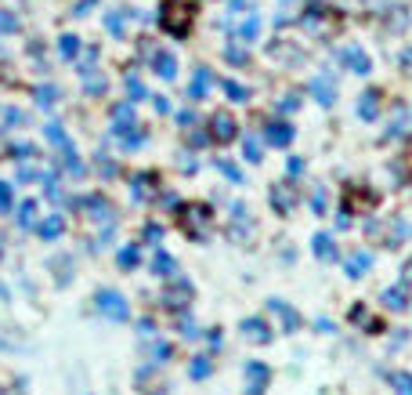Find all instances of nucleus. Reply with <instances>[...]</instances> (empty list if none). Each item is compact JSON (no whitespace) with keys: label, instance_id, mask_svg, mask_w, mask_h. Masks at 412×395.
Instances as JSON below:
<instances>
[{"label":"nucleus","instance_id":"obj_1","mask_svg":"<svg viewBox=\"0 0 412 395\" xmlns=\"http://www.w3.org/2000/svg\"><path fill=\"white\" fill-rule=\"evenodd\" d=\"M160 25L170 37H184L188 25H192V8L181 4V0H170V4H163V11H160Z\"/></svg>","mask_w":412,"mask_h":395},{"label":"nucleus","instance_id":"obj_2","mask_svg":"<svg viewBox=\"0 0 412 395\" xmlns=\"http://www.w3.org/2000/svg\"><path fill=\"white\" fill-rule=\"evenodd\" d=\"M94 305H98V312L112 323H131V305H126V297L119 290H98Z\"/></svg>","mask_w":412,"mask_h":395},{"label":"nucleus","instance_id":"obj_3","mask_svg":"<svg viewBox=\"0 0 412 395\" xmlns=\"http://www.w3.org/2000/svg\"><path fill=\"white\" fill-rule=\"evenodd\" d=\"M210 222H213V214H210V207H203V203L181 210V225H184V232L192 236V239H199V243L210 236Z\"/></svg>","mask_w":412,"mask_h":395},{"label":"nucleus","instance_id":"obj_4","mask_svg":"<svg viewBox=\"0 0 412 395\" xmlns=\"http://www.w3.org/2000/svg\"><path fill=\"white\" fill-rule=\"evenodd\" d=\"M192 294H196V287H192V280H188V276H170L167 290H163V305L170 312H184V305L192 301Z\"/></svg>","mask_w":412,"mask_h":395},{"label":"nucleus","instance_id":"obj_5","mask_svg":"<svg viewBox=\"0 0 412 395\" xmlns=\"http://www.w3.org/2000/svg\"><path fill=\"white\" fill-rule=\"evenodd\" d=\"M242 377H246V395H264L271 388V367L261 359H246Z\"/></svg>","mask_w":412,"mask_h":395},{"label":"nucleus","instance_id":"obj_6","mask_svg":"<svg viewBox=\"0 0 412 395\" xmlns=\"http://www.w3.org/2000/svg\"><path fill=\"white\" fill-rule=\"evenodd\" d=\"M268 200H271V207H275V214H293V207H297V200H300V189L293 185V181H278V185H271Z\"/></svg>","mask_w":412,"mask_h":395},{"label":"nucleus","instance_id":"obj_7","mask_svg":"<svg viewBox=\"0 0 412 395\" xmlns=\"http://www.w3.org/2000/svg\"><path fill=\"white\" fill-rule=\"evenodd\" d=\"M268 309L278 316L282 333H297V330H304V316L290 305V301H282V297H268Z\"/></svg>","mask_w":412,"mask_h":395},{"label":"nucleus","instance_id":"obj_8","mask_svg":"<svg viewBox=\"0 0 412 395\" xmlns=\"http://www.w3.org/2000/svg\"><path fill=\"white\" fill-rule=\"evenodd\" d=\"M131 196H134L138 203L160 200V171H141V174L131 181Z\"/></svg>","mask_w":412,"mask_h":395},{"label":"nucleus","instance_id":"obj_9","mask_svg":"<svg viewBox=\"0 0 412 395\" xmlns=\"http://www.w3.org/2000/svg\"><path fill=\"white\" fill-rule=\"evenodd\" d=\"M239 330H242V338H246V341H253V345H271V341H275V330H271V326H268V319H261V316L242 319V323H239Z\"/></svg>","mask_w":412,"mask_h":395},{"label":"nucleus","instance_id":"obj_10","mask_svg":"<svg viewBox=\"0 0 412 395\" xmlns=\"http://www.w3.org/2000/svg\"><path fill=\"white\" fill-rule=\"evenodd\" d=\"M293 138H297V127H293V124H286V120H271L268 131H264V142H268V145H275V149H286Z\"/></svg>","mask_w":412,"mask_h":395},{"label":"nucleus","instance_id":"obj_11","mask_svg":"<svg viewBox=\"0 0 412 395\" xmlns=\"http://www.w3.org/2000/svg\"><path fill=\"white\" fill-rule=\"evenodd\" d=\"M311 251H314V258H319L322 265H333L340 258V251H336V243H333L329 232H314L311 236Z\"/></svg>","mask_w":412,"mask_h":395},{"label":"nucleus","instance_id":"obj_12","mask_svg":"<svg viewBox=\"0 0 412 395\" xmlns=\"http://www.w3.org/2000/svg\"><path fill=\"white\" fill-rule=\"evenodd\" d=\"M369 268H372V254H369V251H362V247H358V251H351V254L343 258V272H347L351 280H362Z\"/></svg>","mask_w":412,"mask_h":395},{"label":"nucleus","instance_id":"obj_13","mask_svg":"<svg viewBox=\"0 0 412 395\" xmlns=\"http://www.w3.org/2000/svg\"><path fill=\"white\" fill-rule=\"evenodd\" d=\"M311 95L319 98V105L329 109V105L336 102V84H333V76H329V73H319V76H314V80H311Z\"/></svg>","mask_w":412,"mask_h":395},{"label":"nucleus","instance_id":"obj_14","mask_svg":"<svg viewBox=\"0 0 412 395\" xmlns=\"http://www.w3.org/2000/svg\"><path fill=\"white\" fill-rule=\"evenodd\" d=\"M340 62L351 69V73H358V76H365L369 69H372V62H369V55L362 51V47H343L340 51Z\"/></svg>","mask_w":412,"mask_h":395},{"label":"nucleus","instance_id":"obj_15","mask_svg":"<svg viewBox=\"0 0 412 395\" xmlns=\"http://www.w3.org/2000/svg\"><path fill=\"white\" fill-rule=\"evenodd\" d=\"M210 127H213V131H210V138H217L220 145H225V142H232V138L239 134V131H235V120H232L228 113H217V116L210 120Z\"/></svg>","mask_w":412,"mask_h":395},{"label":"nucleus","instance_id":"obj_16","mask_svg":"<svg viewBox=\"0 0 412 395\" xmlns=\"http://www.w3.org/2000/svg\"><path fill=\"white\" fill-rule=\"evenodd\" d=\"M152 272H155V276H160V280H170V276H177V258H174L170 251H163V247H155Z\"/></svg>","mask_w":412,"mask_h":395},{"label":"nucleus","instance_id":"obj_17","mask_svg":"<svg viewBox=\"0 0 412 395\" xmlns=\"http://www.w3.org/2000/svg\"><path fill=\"white\" fill-rule=\"evenodd\" d=\"M379 301H384V309H391V312H405L408 309V294H405L401 283L398 287H387L384 294H379Z\"/></svg>","mask_w":412,"mask_h":395},{"label":"nucleus","instance_id":"obj_18","mask_svg":"<svg viewBox=\"0 0 412 395\" xmlns=\"http://www.w3.org/2000/svg\"><path fill=\"white\" fill-rule=\"evenodd\" d=\"M246 214H249L246 203H232V239H242V236L253 229V222H249Z\"/></svg>","mask_w":412,"mask_h":395},{"label":"nucleus","instance_id":"obj_19","mask_svg":"<svg viewBox=\"0 0 412 395\" xmlns=\"http://www.w3.org/2000/svg\"><path fill=\"white\" fill-rule=\"evenodd\" d=\"M152 69L160 73L163 80H174V76H177V62H174V55H170V51H155V55H152Z\"/></svg>","mask_w":412,"mask_h":395},{"label":"nucleus","instance_id":"obj_20","mask_svg":"<svg viewBox=\"0 0 412 395\" xmlns=\"http://www.w3.org/2000/svg\"><path fill=\"white\" fill-rule=\"evenodd\" d=\"M213 374V359L210 355H192V359H188V377H192V381H206Z\"/></svg>","mask_w":412,"mask_h":395},{"label":"nucleus","instance_id":"obj_21","mask_svg":"<svg viewBox=\"0 0 412 395\" xmlns=\"http://www.w3.org/2000/svg\"><path fill=\"white\" fill-rule=\"evenodd\" d=\"M358 116L362 120H376L379 116V91H365L358 98Z\"/></svg>","mask_w":412,"mask_h":395},{"label":"nucleus","instance_id":"obj_22","mask_svg":"<svg viewBox=\"0 0 412 395\" xmlns=\"http://www.w3.org/2000/svg\"><path fill=\"white\" fill-rule=\"evenodd\" d=\"M210 84H213V73H210V69H196V76H192V87H188V98H206Z\"/></svg>","mask_w":412,"mask_h":395},{"label":"nucleus","instance_id":"obj_23","mask_svg":"<svg viewBox=\"0 0 412 395\" xmlns=\"http://www.w3.org/2000/svg\"><path fill=\"white\" fill-rule=\"evenodd\" d=\"M387 381H391L394 395H412V374H408V370H391Z\"/></svg>","mask_w":412,"mask_h":395},{"label":"nucleus","instance_id":"obj_24","mask_svg":"<svg viewBox=\"0 0 412 395\" xmlns=\"http://www.w3.org/2000/svg\"><path fill=\"white\" fill-rule=\"evenodd\" d=\"M213 167H217L220 174H225V178L232 181V185H246V174H242L232 160H220V156H217V160H213Z\"/></svg>","mask_w":412,"mask_h":395},{"label":"nucleus","instance_id":"obj_25","mask_svg":"<svg viewBox=\"0 0 412 395\" xmlns=\"http://www.w3.org/2000/svg\"><path fill=\"white\" fill-rule=\"evenodd\" d=\"M138 261H141V247H138V243H131V247L119 251V268L131 272V268H138Z\"/></svg>","mask_w":412,"mask_h":395},{"label":"nucleus","instance_id":"obj_26","mask_svg":"<svg viewBox=\"0 0 412 395\" xmlns=\"http://www.w3.org/2000/svg\"><path fill=\"white\" fill-rule=\"evenodd\" d=\"M242 156H246L249 164H261V160H264V156H261V142L253 138V134H246V138H242Z\"/></svg>","mask_w":412,"mask_h":395},{"label":"nucleus","instance_id":"obj_27","mask_svg":"<svg viewBox=\"0 0 412 395\" xmlns=\"http://www.w3.org/2000/svg\"><path fill=\"white\" fill-rule=\"evenodd\" d=\"M257 33H261V18L249 15V18L239 25V40H257Z\"/></svg>","mask_w":412,"mask_h":395},{"label":"nucleus","instance_id":"obj_28","mask_svg":"<svg viewBox=\"0 0 412 395\" xmlns=\"http://www.w3.org/2000/svg\"><path fill=\"white\" fill-rule=\"evenodd\" d=\"M220 87H225V95H228L232 102H246V98H249V91H246L242 84H235V80H225Z\"/></svg>","mask_w":412,"mask_h":395},{"label":"nucleus","instance_id":"obj_29","mask_svg":"<svg viewBox=\"0 0 412 395\" xmlns=\"http://www.w3.org/2000/svg\"><path fill=\"white\" fill-rule=\"evenodd\" d=\"M181 319H177V330H181V338H199V326H196V319L192 316H184V312H177Z\"/></svg>","mask_w":412,"mask_h":395},{"label":"nucleus","instance_id":"obj_30","mask_svg":"<svg viewBox=\"0 0 412 395\" xmlns=\"http://www.w3.org/2000/svg\"><path fill=\"white\" fill-rule=\"evenodd\" d=\"M145 243H152V247H160V243H163V225L160 222H148L145 225Z\"/></svg>","mask_w":412,"mask_h":395},{"label":"nucleus","instance_id":"obj_31","mask_svg":"<svg viewBox=\"0 0 412 395\" xmlns=\"http://www.w3.org/2000/svg\"><path fill=\"white\" fill-rule=\"evenodd\" d=\"M126 95H131V102H138V98H145V84L131 73V76H126Z\"/></svg>","mask_w":412,"mask_h":395},{"label":"nucleus","instance_id":"obj_32","mask_svg":"<svg viewBox=\"0 0 412 395\" xmlns=\"http://www.w3.org/2000/svg\"><path fill=\"white\" fill-rule=\"evenodd\" d=\"M131 15V11H112L109 18H105V25H109V33H116V37H123V18Z\"/></svg>","mask_w":412,"mask_h":395},{"label":"nucleus","instance_id":"obj_33","mask_svg":"<svg viewBox=\"0 0 412 395\" xmlns=\"http://www.w3.org/2000/svg\"><path fill=\"white\" fill-rule=\"evenodd\" d=\"M311 210H314V214H326V185H314V196H311Z\"/></svg>","mask_w":412,"mask_h":395},{"label":"nucleus","instance_id":"obj_34","mask_svg":"<svg viewBox=\"0 0 412 395\" xmlns=\"http://www.w3.org/2000/svg\"><path fill=\"white\" fill-rule=\"evenodd\" d=\"M170 352H174V348H170L167 341H155V345H152V359H155V362H167Z\"/></svg>","mask_w":412,"mask_h":395},{"label":"nucleus","instance_id":"obj_35","mask_svg":"<svg viewBox=\"0 0 412 395\" xmlns=\"http://www.w3.org/2000/svg\"><path fill=\"white\" fill-rule=\"evenodd\" d=\"M76 51H80V40H76V37H61V55L73 58Z\"/></svg>","mask_w":412,"mask_h":395},{"label":"nucleus","instance_id":"obj_36","mask_svg":"<svg viewBox=\"0 0 412 395\" xmlns=\"http://www.w3.org/2000/svg\"><path fill=\"white\" fill-rule=\"evenodd\" d=\"M225 55H228V62H235V66H242V62H246V51H242L239 44H228V51H225Z\"/></svg>","mask_w":412,"mask_h":395},{"label":"nucleus","instance_id":"obj_37","mask_svg":"<svg viewBox=\"0 0 412 395\" xmlns=\"http://www.w3.org/2000/svg\"><path fill=\"white\" fill-rule=\"evenodd\" d=\"M40 232H44L47 239H51V236H58V232H61V218H51V222H47V225H44Z\"/></svg>","mask_w":412,"mask_h":395},{"label":"nucleus","instance_id":"obj_38","mask_svg":"<svg viewBox=\"0 0 412 395\" xmlns=\"http://www.w3.org/2000/svg\"><path fill=\"white\" fill-rule=\"evenodd\" d=\"M138 326H141V330H138L141 338H152V333H155V319H141Z\"/></svg>","mask_w":412,"mask_h":395},{"label":"nucleus","instance_id":"obj_39","mask_svg":"<svg viewBox=\"0 0 412 395\" xmlns=\"http://www.w3.org/2000/svg\"><path fill=\"white\" fill-rule=\"evenodd\" d=\"M15 29V18L11 15H0V33H11Z\"/></svg>","mask_w":412,"mask_h":395},{"label":"nucleus","instance_id":"obj_40","mask_svg":"<svg viewBox=\"0 0 412 395\" xmlns=\"http://www.w3.org/2000/svg\"><path fill=\"white\" fill-rule=\"evenodd\" d=\"M206 341H210V345H213V348H220V341H225V338H220V330H217V326H213V330H210V333H206Z\"/></svg>","mask_w":412,"mask_h":395},{"label":"nucleus","instance_id":"obj_41","mask_svg":"<svg viewBox=\"0 0 412 395\" xmlns=\"http://www.w3.org/2000/svg\"><path fill=\"white\" fill-rule=\"evenodd\" d=\"M286 167H290V174H300V171H304V160H300V156H290Z\"/></svg>","mask_w":412,"mask_h":395},{"label":"nucleus","instance_id":"obj_42","mask_svg":"<svg viewBox=\"0 0 412 395\" xmlns=\"http://www.w3.org/2000/svg\"><path fill=\"white\" fill-rule=\"evenodd\" d=\"M351 319H355V323H365V319H369V316H365V305H355V309H351Z\"/></svg>","mask_w":412,"mask_h":395},{"label":"nucleus","instance_id":"obj_43","mask_svg":"<svg viewBox=\"0 0 412 395\" xmlns=\"http://www.w3.org/2000/svg\"><path fill=\"white\" fill-rule=\"evenodd\" d=\"M51 102H54V87H47V91L40 87V105H51Z\"/></svg>","mask_w":412,"mask_h":395},{"label":"nucleus","instance_id":"obj_44","mask_svg":"<svg viewBox=\"0 0 412 395\" xmlns=\"http://www.w3.org/2000/svg\"><path fill=\"white\" fill-rule=\"evenodd\" d=\"M152 105H155V113H170V102L160 95V98H152Z\"/></svg>","mask_w":412,"mask_h":395},{"label":"nucleus","instance_id":"obj_45","mask_svg":"<svg viewBox=\"0 0 412 395\" xmlns=\"http://www.w3.org/2000/svg\"><path fill=\"white\" fill-rule=\"evenodd\" d=\"M177 120L188 127V124H196V113H192V109H184V113H177Z\"/></svg>","mask_w":412,"mask_h":395},{"label":"nucleus","instance_id":"obj_46","mask_svg":"<svg viewBox=\"0 0 412 395\" xmlns=\"http://www.w3.org/2000/svg\"><path fill=\"white\" fill-rule=\"evenodd\" d=\"M300 102H297V95H286V102H282V113H293Z\"/></svg>","mask_w":412,"mask_h":395},{"label":"nucleus","instance_id":"obj_47","mask_svg":"<svg viewBox=\"0 0 412 395\" xmlns=\"http://www.w3.org/2000/svg\"><path fill=\"white\" fill-rule=\"evenodd\" d=\"M401 287H405V290L412 287V261H408V265H405V272H401Z\"/></svg>","mask_w":412,"mask_h":395},{"label":"nucleus","instance_id":"obj_48","mask_svg":"<svg viewBox=\"0 0 412 395\" xmlns=\"http://www.w3.org/2000/svg\"><path fill=\"white\" fill-rule=\"evenodd\" d=\"M148 395H167V391H163V388H160V391H148Z\"/></svg>","mask_w":412,"mask_h":395},{"label":"nucleus","instance_id":"obj_49","mask_svg":"<svg viewBox=\"0 0 412 395\" xmlns=\"http://www.w3.org/2000/svg\"><path fill=\"white\" fill-rule=\"evenodd\" d=\"M408 62H412V51H408Z\"/></svg>","mask_w":412,"mask_h":395}]
</instances>
